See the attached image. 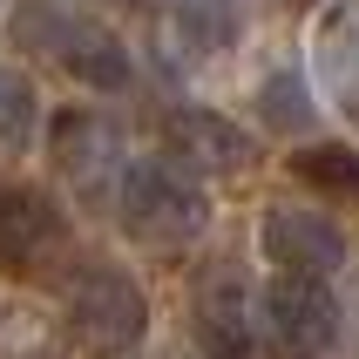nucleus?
Listing matches in <instances>:
<instances>
[{
    "instance_id": "f257e3e1",
    "label": "nucleus",
    "mask_w": 359,
    "mask_h": 359,
    "mask_svg": "<svg viewBox=\"0 0 359 359\" xmlns=\"http://www.w3.org/2000/svg\"><path fill=\"white\" fill-rule=\"evenodd\" d=\"M116 224L149 258H183L210 231V190L177 156H136L116 183Z\"/></svg>"
},
{
    "instance_id": "f03ea898",
    "label": "nucleus",
    "mask_w": 359,
    "mask_h": 359,
    "mask_svg": "<svg viewBox=\"0 0 359 359\" xmlns=\"http://www.w3.org/2000/svg\"><path fill=\"white\" fill-rule=\"evenodd\" d=\"M7 41H14L20 55L61 68V75L81 81V88H102V95H122V88L136 81L129 48H122L102 20L75 14L68 0H20L14 20H7Z\"/></svg>"
},
{
    "instance_id": "7ed1b4c3",
    "label": "nucleus",
    "mask_w": 359,
    "mask_h": 359,
    "mask_svg": "<svg viewBox=\"0 0 359 359\" xmlns=\"http://www.w3.org/2000/svg\"><path fill=\"white\" fill-rule=\"evenodd\" d=\"M61 325H68L75 353L122 359L149 332V292L122 264H75L68 285H61Z\"/></svg>"
},
{
    "instance_id": "20e7f679",
    "label": "nucleus",
    "mask_w": 359,
    "mask_h": 359,
    "mask_svg": "<svg viewBox=\"0 0 359 359\" xmlns=\"http://www.w3.org/2000/svg\"><path fill=\"white\" fill-rule=\"evenodd\" d=\"M190 339L203 359H251L264 339V292L231 258L203 264L190 285Z\"/></svg>"
},
{
    "instance_id": "39448f33",
    "label": "nucleus",
    "mask_w": 359,
    "mask_h": 359,
    "mask_svg": "<svg viewBox=\"0 0 359 359\" xmlns=\"http://www.w3.org/2000/svg\"><path fill=\"white\" fill-rule=\"evenodd\" d=\"M264 346L271 359H325L339 346V299L325 278H278L264 285Z\"/></svg>"
},
{
    "instance_id": "423d86ee",
    "label": "nucleus",
    "mask_w": 359,
    "mask_h": 359,
    "mask_svg": "<svg viewBox=\"0 0 359 359\" xmlns=\"http://www.w3.org/2000/svg\"><path fill=\"white\" fill-rule=\"evenodd\" d=\"M75 224L61 210L55 190L41 183H0V271L7 278H34L68 251Z\"/></svg>"
},
{
    "instance_id": "0eeeda50",
    "label": "nucleus",
    "mask_w": 359,
    "mask_h": 359,
    "mask_svg": "<svg viewBox=\"0 0 359 359\" xmlns=\"http://www.w3.org/2000/svg\"><path fill=\"white\" fill-rule=\"evenodd\" d=\"M48 156H55L61 183H68L75 197H109V203H116L122 170L136 163L129 149H122V129L109 116H88V109H61V116H55Z\"/></svg>"
},
{
    "instance_id": "6e6552de",
    "label": "nucleus",
    "mask_w": 359,
    "mask_h": 359,
    "mask_svg": "<svg viewBox=\"0 0 359 359\" xmlns=\"http://www.w3.org/2000/svg\"><path fill=\"white\" fill-rule=\"evenodd\" d=\"M258 251L292 278H325L346 264V224L319 203H271L258 224Z\"/></svg>"
},
{
    "instance_id": "1a4fd4ad",
    "label": "nucleus",
    "mask_w": 359,
    "mask_h": 359,
    "mask_svg": "<svg viewBox=\"0 0 359 359\" xmlns=\"http://www.w3.org/2000/svg\"><path fill=\"white\" fill-rule=\"evenodd\" d=\"M163 156H177L183 170H197V177H244V170L258 163V142L231 116L183 102V109L163 116Z\"/></svg>"
},
{
    "instance_id": "9d476101",
    "label": "nucleus",
    "mask_w": 359,
    "mask_h": 359,
    "mask_svg": "<svg viewBox=\"0 0 359 359\" xmlns=\"http://www.w3.org/2000/svg\"><path fill=\"white\" fill-rule=\"evenodd\" d=\"M251 109H258V122L271 129V136H305L312 122H319V102H312V81H305V68H271V75L258 81V95H251Z\"/></svg>"
},
{
    "instance_id": "9b49d317",
    "label": "nucleus",
    "mask_w": 359,
    "mask_h": 359,
    "mask_svg": "<svg viewBox=\"0 0 359 359\" xmlns=\"http://www.w3.org/2000/svg\"><path fill=\"white\" fill-rule=\"evenodd\" d=\"M292 177H299L312 197L359 203V149L353 142H305V149H292Z\"/></svg>"
},
{
    "instance_id": "f8f14e48",
    "label": "nucleus",
    "mask_w": 359,
    "mask_h": 359,
    "mask_svg": "<svg viewBox=\"0 0 359 359\" xmlns=\"http://www.w3.org/2000/svg\"><path fill=\"white\" fill-rule=\"evenodd\" d=\"M34 122H41V95L14 61H0V149H34Z\"/></svg>"
},
{
    "instance_id": "ddd939ff",
    "label": "nucleus",
    "mask_w": 359,
    "mask_h": 359,
    "mask_svg": "<svg viewBox=\"0 0 359 359\" xmlns=\"http://www.w3.org/2000/svg\"><path fill=\"white\" fill-rule=\"evenodd\" d=\"M170 34L190 48V55H210L231 41V7L224 0H183L177 14H170Z\"/></svg>"
},
{
    "instance_id": "4468645a",
    "label": "nucleus",
    "mask_w": 359,
    "mask_h": 359,
    "mask_svg": "<svg viewBox=\"0 0 359 359\" xmlns=\"http://www.w3.org/2000/svg\"><path fill=\"white\" fill-rule=\"evenodd\" d=\"M325 55L339 61L346 109H359V14H346V27H332V34H325Z\"/></svg>"
},
{
    "instance_id": "2eb2a0df",
    "label": "nucleus",
    "mask_w": 359,
    "mask_h": 359,
    "mask_svg": "<svg viewBox=\"0 0 359 359\" xmlns=\"http://www.w3.org/2000/svg\"><path fill=\"white\" fill-rule=\"evenodd\" d=\"M149 359H190V353H149Z\"/></svg>"
},
{
    "instance_id": "dca6fc26",
    "label": "nucleus",
    "mask_w": 359,
    "mask_h": 359,
    "mask_svg": "<svg viewBox=\"0 0 359 359\" xmlns=\"http://www.w3.org/2000/svg\"><path fill=\"white\" fill-rule=\"evenodd\" d=\"M0 7H7V0H0Z\"/></svg>"
}]
</instances>
